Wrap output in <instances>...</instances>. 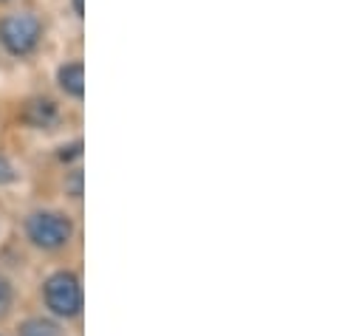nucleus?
<instances>
[{"label": "nucleus", "instance_id": "obj_10", "mask_svg": "<svg viewBox=\"0 0 364 336\" xmlns=\"http://www.w3.org/2000/svg\"><path fill=\"white\" fill-rule=\"evenodd\" d=\"M80 147H82L80 142L71 145V147H63V159H74V156H80Z\"/></svg>", "mask_w": 364, "mask_h": 336}, {"label": "nucleus", "instance_id": "obj_11", "mask_svg": "<svg viewBox=\"0 0 364 336\" xmlns=\"http://www.w3.org/2000/svg\"><path fill=\"white\" fill-rule=\"evenodd\" d=\"M74 11H77V14H80V17H82V14H85V6H82V0H74Z\"/></svg>", "mask_w": 364, "mask_h": 336}, {"label": "nucleus", "instance_id": "obj_4", "mask_svg": "<svg viewBox=\"0 0 364 336\" xmlns=\"http://www.w3.org/2000/svg\"><path fill=\"white\" fill-rule=\"evenodd\" d=\"M60 85H63V90L65 93H71V96H82L85 93V68H82V63H68V65H63L60 68Z\"/></svg>", "mask_w": 364, "mask_h": 336}, {"label": "nucleus", "instance_id": "obj_5", "mask_svg": "<svg viewBox=\"0 0 364 336\" xmlns=\"http://www.w3.org/2000/svg\"><path fill=\"white\" fill-rule=\"evenodd\" d=\"M26 122H31L34 127H48L54 119H57V107H54V102H48V99H34V102H28L26 105Z\"/></svg>", "mask_w": 364, "mask_h": 336}, {"label": "nucleus", "instance_id": "obj_8", "mask_svg": "<svg viewBox=\"0 0 364 336\" xmlns=\"http://www.w3.org/2000/svg\"><path fill=\"white\" fill-rule=\"evenodd\" d=\"M14 178V169H11V164L6 162V159H0V184H6V181H11Z\"/></svg>", "mask_w": 364, "mask_h": 336}, {"label": "nucleus", "instance_id": "obj_9", "mask_svg": "<svg viewBox=\"0 0 364 336\" xmlns=\"http://www.w3.org/2000/svg\"><path fill=\"white\" fill-rule=\"evenodd\" d=\"M71 195L74 198L82 195V172H74V178H71Z\"/></svg>", "mask_w": 364, "mask_h": 336}, {"label": "nucleus", "instance_id": "obj_3", "mask_svg": "<svg viewBox=\"0 0 364 336\" xmlns=\"http://www.w3.org/2000/svg\"><path fill=\"white\" fill-rule=\"evenodd\" d=\"M28 238L43 249H60L71 238V221L57 212H40L28 221Z\"/></svg>", "mask_w": 364, "mask_h": 336}, {"label": "nucleus", "instance_id": "obj_2", "mask_svg": "<svg viewBox=\"0 0 364 336\" xmlns=\"http://www.w3.org/2000/svg\"><path fill=\"white\" fill-rule=\"evenodd\" d=\"M46 303L54 314L60 317H74L80 314L82 308V288H80V280L68 271H60L54 274L48 283H46Z\"/></svg>", "mask_w": 364, "mask_h": 336}, {"label": "nucleus", "instance_id": "obj_6", "mask_svg": "<svg viewBox=\"0 0 364 336\" xmlns=\"http://www.w3.org/2000/svg\"><path fill=\"white\" fill-rule=\"evenodd\" d=\"M20 336H60V331H57V325H51L46 320H31L23 325Z\"/></svg>", "mask_w": 364, "mask_h": 336}, {"label": "nucleus", "instance_id": "obj_7", "mask_svg": "<svg viewBox=\"0 0 364 336\" xmlns=\"http://www.w3.org/2000/svg\"><path fill=\"white\" fill-rule=\"evenodd\" d=\"M9 305H11V288H9L6 280H0V314H3Z\"/></svg>", "mask_w": 364, "mask_h": 336}, {"label": "nucleus", "instance_id": "obj_1", "mask_svg": "<svg viewBox=\"0 0 364 336\" xmlns=\"http://www.w3.org/2000/svg\"><path fill=\"white\" fill-rule=\"evenodd\" d=\"M40 31L43 26L34 14H9L0 20V43L17 57L34 51V46L40 43Z\"/></svg>", "mask_w": 364, "mask_h": 336}]
</instances>
